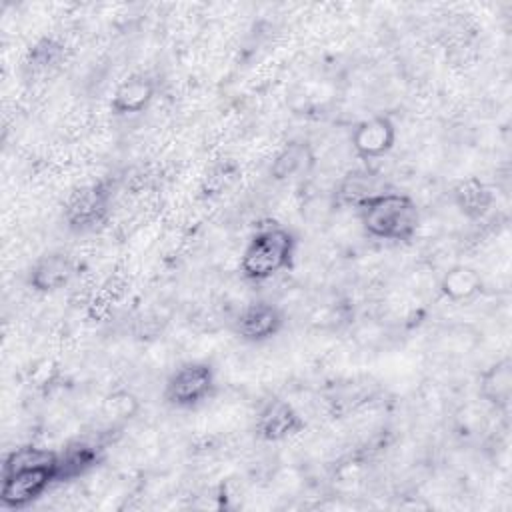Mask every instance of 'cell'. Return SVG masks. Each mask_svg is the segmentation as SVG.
<instances>
[{
	"label": "cell",
	"mask_w": 512,
	"mask_h": 512,
	"mask_svg": "<svg viewBox=\"0 0 512 512\" xmlns=\"http://www.w3.org/2000/svg\"><path fill=\"white\" fill-rule=\"evenodd\" d=\"M56 482V452L36 446H20L6 454L2 464L0 504L22 510L36 502Z\"/></svg>",
	"instance_id": "cell-1"
},
{
	"label": "cell",
	"mask_w": 512,
	"mask_h": 512,
	"mask_svg": "<svg viewBox=\"0 0 512 512\" xmlns=\"http://www.w3.org/2000/svg\"><path fill=\"white\" fill-rule=\"evenodd\" d=\"M364 232L376 240L410 242L420 224L416 202L402 192H372L356 204Z\"/></svg>",
	"instance_id": "cell-2"
},
{
	"label": "cell",
	"mask_w": 512,
	"mask_h": 512,
	"mask_svg": "<svg viewBox=\"0 0 512 512\" xmlns=\"http://www.w3.org/2000/svg\"><path fill=\"white\" fill-rule=\"evenodd\" d=\"M296 236L278 222L260 224L240 254V272L246 280L264 282L288 270L294 260Z\"/></svg>",
	"instance_id": "cell-3"
},
{
	"label": "cell",
	"mask_w": 512,
	"mask_h": 512,
	"mask_svg": "<svg viewBox=\"0 0 512 512\" xmlns=\"http://www.w3.org/2000/svg\"><path fill=\"white\" fill-rule=\"evenodd\" d=\"M216 388V372L204 360L180 364L164 384V400L174 408H196L212 396Z\"/></svg>",
	"instance_id": "cell-4"
},
{
	"label": "cell",
	"mask_w": 512,
	"mask_h": 512,
	"mask_svg": "<svg viewBox=\"0 0 512 512\" xmlns=\"http://www.w3.org/2000/svg\"><path fill=\"white\" fill-rule=\"evenodd\" d=\"M110 190L104 182L86 184L74 190L64 206V218L74 230H92L108 214Z\"/></svg>",
	"instance_id": "cell-5"
},
{
	"label": "cell",
	"mask_w": 512,
	"mask_h": 512,
	"mask_svg": "<svg viewBox=\"0 0 512 512\" xmlns=\"http://www.w3.org/2000/svg\"><path fill=\"white\" fill-rule=\"evenodd\" d=\"M284 326V314L272 302H252L244 306L234 320V334L244 342H266Z\"/></svg>",
	"instance_id": "cell-6"
},
{
	"label": "cell",
	"mask_w": 512,
	"mask_h": 512,
	"mask_svg": "<svg viewBox=\"0 0 512 512\" xmlns=\"http://www.w3.org/2000/svg\"><path fill=\"white\" fill-rule=\"evenodd\" d=\"M350 140L358 158L378 160L394 148L396 126L388 116H372L356 124Z\"/></svg>",
	"instance_id": "cell-7"
},
{
	"label": "cell",
	"mask_w": 512,
	"mask_h": 512,
	"mask_svg": "<svg viewBox=\"0 0 512 512\" xmlns=\"http://www.w3.org/2000/svg\"><path fill=\"white\" fill-rule=\"evenodd\" d=\"M304 420L300 412L282 398L268 400L256 416V434L266 442H280L302 432Z\"/></svg>",
	"instance_id": "cell-8"
},
{
	"label": "cell",
	"mask_w": 512,
	"mask_h": 512,
	"mask_svg": "<svg viewBox=\"0 0 512 512\" xmlns=\"http://www.w3.org/2000/svg\"><path fill=\"white\" fill-rule=\"evenodd\" d=\"M74 276V262L64 252H48L40 256L28 272V284L36 292H56Z\"/></svg>",
	"instance_id": "cell-9"
},
{
	"label": "cell",
	"mask_w": 512,
	"mask_h": 512,
	"mask_svg": "<svg viewBox=\"0 0 512 512\" xmlns=\"http://www.w3.org/2000/svg\"><path fill=\"white\" fill-rule=\"evenodd\" d=\"M154 92H156L154 82L148 76L132 74L126 80H122L114 90L110 108L118 116L144 112L154 100Z\"/></svg>",
	"instance_id": "cell-10"
},
{
	"label": "cell",
	"mask_w": 512,
	"mask_h": 512,
	"mask_svg": "<svg viewBox=\"0 0 512 512\" xmlns=\"http://www.w3.org/2000/svg\"><path fill=\"white\" fill-rule=\"evenodd\" d=\"M100 460V450L88 442H70L64 450L56 452V482L64 484L80 478Z\"/></svg>",
	"instance_id": "cell-11"
},
{
	"label": "cell",
	"mask_w": 512,
	"mask_h": 512,
	"mask_svg": "<svg viewBox=\"0 0 512 512\" xmlns=\"http://www.w3.org/2000/svg\"><path fill=\"white\" fill-rule=\"evenodd\" d=\"M480 396L498 410L510 406L512 396V362L502 358L480 374Z\"/></svg>",
	"instance_id": "cell-12"
},
{
	"label": "cell",
	"mask_w": 512,
	"mask_h": 512,
	"mask_svg": "<svg viewBox=\"0 0 512 512\" xmlns=\"http://www.w3.org/2000/svg\"><path fill=\"white\" fill-rule=\"evenodd\" d=\"M452 198L458 210L472 220L486 216V212L492 208V202H494L492 190L476 176L456 182V186L452 188Z\"/></svg>",
	"instance_id": "cell-13"
},
{
	"label": "cell",
	"mask_w": 512,
	"mask_h": 512,
	"mask_svg": "<svg viewBox=\"0 0 512 512\" xmlns=\"http://www.w3.org/2000/svg\"><path fill=\"white\" fill-rule=\"evenodd\" d=\"M440 292L450 302H466L482 292V278L474 268L456 264L444 272L440 280Z\"/></svg>",
	"instance_id": "cell-14"
},
{
	"label": "cell",
	"mask_w": 512,
	"mask_h": 512,
	"mask_svg": "<svg viewBox=\"0 0 512 512\" xmlns=\"http://www.w3.org/2000/svg\"><path fill=\"white\" fill-rule=\"evenodd\" d=\"M314 164V154L306 142H288L274 158L270 174L276 180H288L306 174Z\"/></svg>",
	"instance_id": "cell-15"
},
{
	"label": "cell",
	"mask_w": 512,
	"mask_h": 512,
	"mask_svg": "<svg viewBox=\"0 0 512 512\" xmlns=\"http://www.w3.org/2000/svg\"><path fill=\"white\" fill-rule=\"evenodd\" d=\"M62 54H64V48L60 42H56L54 38H42L30 48L28 64L36 70H46L58 64L62 60Z\"/></svg>",
	"instance_id": "cell-16"
}]
</instances>
